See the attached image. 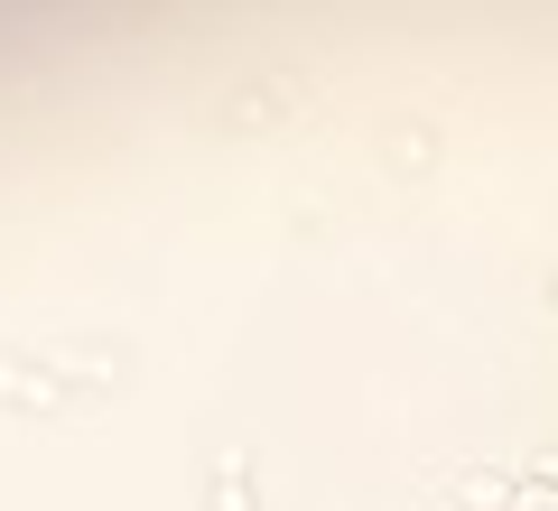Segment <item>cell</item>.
<instances>
[{"label":"cell","instance_id":"cell-1","mask_svg":"<svg viewBox=\"0 0 558 511\" xmlns=\"http://www.w3.org/2000/svg\"><path fill=\"white\" fill-rule=\"evenodd\" d=\"M549 289H558V279H549Z\"/></svg>","mask_w":558,"mask_h":511}]
</instances>
